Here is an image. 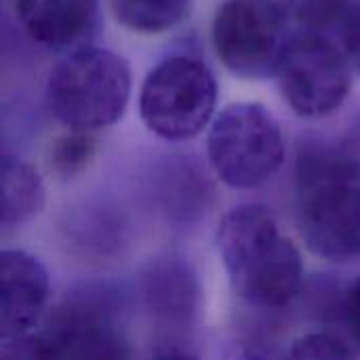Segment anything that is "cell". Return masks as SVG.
Masks as SVG:
<instances>
[{
	"mask_svg": "<svg viewBox=\"0 0 360 360\" xmlns=\"http://www.w3.org/2000/svg\"><path fill=\"white\" fill-rule=\"evenodd\" d=\"M217 245L232 289L247 304L276 310L300 293L302 255L266 207L243 205L228 211L219 221Z\"/></svg>",
	"mask_w": 360,
	"mask_h": 360,
	"instance_id": "6da1fadb",
	"label": "cell"
},
{
	"mask_svg": "<svg viewBox=\"0 0 360 360\" xmlns=\"http://www.w3.org/2000/svg\"><path fill=\"white\" fill-rule=\"evenodd\" d=\"M295 192L308 249L329 262L360 255V162L327 146L297 156Z\"/></svg>",
	"mask_w": 360,
	"mask_h": 360,
	"instance_id": "7a4b0ae2",
	"label": "cell"
},
{
	"mask_svg": "<svg viewBox=\"0 0 360 360\" xmlns=\"http://www.w3.org/2000/svg\"><path fill=\"white\" fill-rule=\"evenodd\" d=\"M131 97L129 63L108 49L84 46L63 57L46 80L51 114L70 131L118 122Z\"/></svg>",
	"mask_w": 360,
	"mask_h": 360,
	"instance_id": "3957f363",
	"label": "cell"
},
{
	"mask_svg": "<svg viewBox=\"0 0 360 360\" xmlns=\"http://www.w3.org/2000/svg\"><path fill=\"white\" fill-rule=\"evenodd\" d=\"M209 162L230 188H257L285 160L283 131L264 105L232 103L213 120L207 139Z\"/></svg>",
	"mask_w": 360,
	"mask_h": 360,
	"instance_id": "277c9868",
	"label": "cell"
},
{
	"mask_svg": "<svg viewBox=\"0 0 360 360\" xmlns=\"http://www.w3.org/2000/svg\"><path fill=\"white\" fill-rule=\"evenodd\" d=\"M217 103L213 72L194 57H169L146 78L139 95L143 124L169 141L196 137L211 120Z\"/></svg>",
	"mask_w": 360,
	"mask_h": 360,
	"instance_id": "5b68a950",
	"label": "cell"
},
{
	"mask_svg": "<svg viewBox=\"0 0 360 360\" xmlns=\"http://www.w3.org/2000/svg\"><path fill=\"white\" fill-rule=\"evenodd\" d=\"M289 15L283 0H224L211 25L219 61L243 78L274 74L287 38Z\"/></svg>",
	"mask_w": 360,
	"mask_h": 360,
	"instance_id": "8992f818",
	"label": "cell"
},
{
	"mask_svg": "<svg viewBox=\"0 0 360 360\" xmlns=\"http://www.w3.org/2000/svg\"><path fill=\"white\" fill-rule=\"evenodd\" d=\"M274 76L293 112L306 118H323L346 101L352 65L346 51L325 34L304 32L287 42Z\"/></svg>",
	"mask_w": 360,
	"mask_h": 360,
	"instance_id": "52a82bcc",
	"label": "cell"
},
{
	"mask_svg": "<svg viewBox=\"0 0 360 360\" xmlns=\"http://www.w3.org/2000/svg\"><path fill=\"white\" fill-rule=\"evenodd\" d=\"M63 360H131L116 316L99 302L76 300L53 314L42 331Z\"/></svg>",
	"mask_w": 360,
	"mask_h": 360,
	"instance_id": "ba28073f",
	"label": "cell"
},
{
	"mask_svg": "<svg viewBox=\"0 0 360 360\" xmlns=\"http://www.w3.org/2000/svg\"><path fill=\"white\" fill-rule=\"evenodd\" d=\"M49 300V274L25 251L0 253V333L2 340L32 333Z\"/></svg>",
	"mask_w": 360,
	"mask_h": 360,
	"instance_id": "9c48e42d",
	"label": "cell"
},
{
	"mask_svg": "<svg viewBox=\"0 0 360 360\" xmlns=\"http://www.w3.org/2000/svg\"><path fill=\"white\" fill-rule=\"evenodd\" d=\"M99 0H15V13L27 36L49 49L82 42L97 19Z\"/></svg>",
	"mask_w": 360,
	"mask_h": 360,
	"instance_id": "30bf717a",
	"label": "cell"
},
{
	"mask_svg": "<svg viewBox=\"0 0 360 360\" xmlns=\"http://www.w3.org/2000/svg\"><path fill=\"white\" fill-rule=\"evenodd\" d=\"M44 205V186L32 165L21 158H2V228L30 221Z\"/></svg>",
	"mask_w": 360,
	"mask_h": 360,
	"instance_id": "8fae6325",
	"label": "cell"
},
{
	"mask_svg": "<svg viewBox=\"0 0 360 360\" xmlns=\"http://www.w3.org/2000/svg\"><path fill=\"white\" fill-rule=\"evenodd\" d=\"M116 19L133 32L160 34L177 25L192 0H110Z\"/></svg>",
	"mask_w": 360,
	"mask_h": 360,
	"instance_id": "7c38bea8",
	"label": "cell"
},
{
	"mask_svg": "<svg viewBox=\"0 0 360 360\" xmlns=\"http://www.w3.org/2000/svg\"><path fill=\"white\" fill-rule=\"evenodd\" d=\"M289 21L306 34H323L331 27L346 25L354 13V0H283Z\"/></svg>",
	"mask_w": 360,
	"mask_h": 360,
	"instance_id": "4fadbf2b",
	"label": "cell"
},
{
	"mask_svg": "<svg viewBox=\"0 0 360 360\" xmlns=\"http://www.w3.org/2000/svg\"><path fill=\"white\" fill-rule=\"evenodd\" d=\"M97 152V141L89 131H70L51 148V169L61 179H72L82 173Z\"/></svg>",
	"mask_w": 360,
	"mask_h": 360,
	"instance_id": "5bb4252c",
	"label": "cell"
},
{
	"mask_svg": "<svg viewBox=\"0 0 360 360\" xmlns=\"http://www.w3.org/2000/svg\"><path fill=\"white\" fill-rule=\"evenodd\" d=\"M285 360H356L352 350L329 333H310L300 338Z\"/></svg>",
	"mask_w": 360,
	"mask_h": 360,
	"instance_id": "9a60e30c",
	"label": "cell"
},
{
	"mask_svg": "<svg viewBox=\"0 0 360 360\" xmlns=\"http://www.w3.org/2000/svg\"><path fill=\"white\" fill-rule=\"evenodd\" d=\"M0 360H63L44 333H25L2 340Z\"/></svg>",
	"mask_w": 360,
	"mask_h": 360,
	"instance_id": "2e32d148",
	"label": "cell"
},
{
	"mask_svg": "<svg viewBox=\"0 0 360 360\" xmlns=\"http://www.w3.org/2000/svg\"><path fill=\"white\" fill-rule=\"evenodd\" d=\"M344 51L350 65L360 74V6L354 8L350 19L344 25Z\"/></svg>",
	"mask_w": 360,
	"mask_h": 360,
	"instance_id": "e0dca14e",
	"label": "cell"
},
{
	"mask_svg": "<svg viewBox=\"0 0 360 360\" xmlns=\"http://www.w3.org/2000/svg\"><path fill=\"white\" fill-rule=\"evenodd\" d=\"M344 312H346V321H348L352 335L360 342V278L350 285V289L346 293Z\"/></svg>",
	"mask_w": 360,
	"mask_h": 360,
	"instance_id": "ac0fdd59",
	"label": "cell"
},
{
	"mask_svg": "<svg viewBox=\"0 0 360 360\" xmlns=\"http://www.w3.org/2000/svg\"><path fill=\"white\" fill-rule=\"evenodd\" d=\"M154 360H198V359H194V356H188V354H179V352H171V354L156 356Z\"/></svg>",
	"mask_w": 360,
	"mask_h": 360,
	"instance_id": "d6986e66",
	"label": "cell"
}]
</instances>
